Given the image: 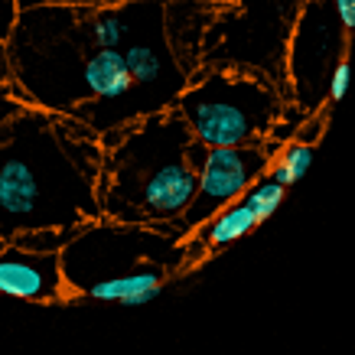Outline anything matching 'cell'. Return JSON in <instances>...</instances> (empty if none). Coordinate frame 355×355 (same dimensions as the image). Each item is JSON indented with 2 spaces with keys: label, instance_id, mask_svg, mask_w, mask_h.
I'll return each mask as SVG.
<instances>
[{
  "label": "cell",
  "instance_id": "cell-1",
  "mask_svg": "<svg viewBox=\"0 0 355 355\" xmlns=\"http://www.w3.org/2000/svg\"><path fill=\"white\" fill-rule=\"evenodd\" d=\"M101 163L88 124L23 105L0 124V238L101 218Z\"/></svg>",
  "mask_w": 355,
  "mask_h": 355
},
{
  "label": "cell",
  "instance_id": "cell-2",
  "mask_svg": "<svg viewBox=\"0 0 355 355\" xmlns=\"http://www.w3.org/2000/svg\"><path fill=\"white\" fill-rule=\"evenodd\" d=\"M101 216L130 225L180 228L196 196L193 134L176 111L140 118L101 137Z\"/></svg>",
  "mask_w": 355,
  "mask_h": 355
},
{
  "label": "cell",
  "instance_id": "cell-3",
  "mask_svg": "<svg viewBox=\"0 0 355 355\" xmlns=\"http://www.w3.org/2000/svg\"><path fill=\"white\" fill-rule=\"evenodd\" d=\"M92 49L82 33V7H26L7 40V92L30 108L76 114L88 101L85 59Z\"/></svg>",
  "mask_w": 355,
  "mask_h": 355
},
{
  "label": "cell",
  "instance_id": "cell-4",
  "mask_svg": "<svg viewBox=\"0 0 355 355\" xmlns=\"http://www.w3.org/2000/svg\"><path fill=\"white\" fill-rule=\"evenodd\" d=\"M173 111L202 147L268 144L280 124V95L258 72L212 69L189 78Z\"/></svg>",
  "mask_w": 355,
  "mask_h": 355
},
{
  "label": "cell",
  "instance_id": "cell-5",
  "mask_svg": "<svg viewBox=\"0 0 355 355\" xmlns=\"http://www.w3.org/2000/svg\"><path fill=\"white\" fill-rule=\"evenodd\" d=\"M189 258V238L176 225H130L101 216L69 238V245L59 251V268L69 300H78V293L92 284L140 268H163L176 274Z\"/></svg>",
  "mask_w": 355,
  "mask_h": 355
},
{
  "label": "cell",
  "instance_id": "cell-6",
  "mask_svg": "<svg viewBox=\"0 0 355 355\" xmlns=\"http://www.w3.org/2000/svg\"><path fill=\"white\" fill-rule=\"evenodd\" d=\"M270 160H274L270 140L268 144H248V147H205L202 160L196 166V176H199L196 196L186 209V216L180 218V232L189 238L216 212L238 202L248 193V186L268 173Z\"/></svg>",
  "mask_w": 355,
  "mask_h": 355
},
{
  "label": "cell",
  "instance_id": "cell-7",
  "mask_svg": "<svg viewBox=\"0 0 355 355\" xmlns=\"http://www.w3.org/2000/svg\"><path fill=\"white\" fill-rule=\"evenodd\" d=\"M349 49V33L336 17L333 0H306L291 43V78L297 105H323L326 82Z\"/></svg>",
  "mask_w": 355,
  "mask_h": 355
},
{
  "label": "cell",
  "instance_id": "cell-8",
  "mask_svg": "<svg viewBox=\"0 0 355 355\" xmlns=\"http://www.w3.org/2000/svg\"><path fill=\"white\" fill-rule=\"evenodd\" d=\"M0 293L26 303H65L59 254H40L7 241L0 248Z\"/></svg>",
  "mask_w": 355,
  "mask_h": 355
},
{
  "label": "cell",
  "instance_id": "cell-9",
  "mask_svg": "<svg viewBox=\"0 0 355 355\" xmlns=\"http://www.w3.org/2000/svg\"><path fill=\"white\" fill-rule=\"evenodd\" d=\"M170 277L173 274L170 270H163V268H140V270H130V274H121V277L92 284L88 291L78 293V300L121 303V306H144V303H153L163 291H166Z\"/></svg>",
  "mask_w": 355,
  "mask_h": 355
},
{
  "label": "cell",
  "instance_id": "cell-10",
  "mask_svg": "<svg viewBox=\"0 0 355 355\" xmlns=\"http://www.w3.org/2000/svg\"><path fill=\"white\" fill-rule=\"evenodd\" d=\"M258 225L261 222L254 218V212L238 199V202L225 205L222 212H216L202 228H196L193 235H189V254H193L196 248L205 251V254H209V251H222V248L248 238L251 232H258Z\"/></svg>",
  "mask_w": 355,
  "mask_h": 355
},
{
  "label": "cell",
  "instance_id": "cell-11",
  "mask_svg": "<svg viewBox=\"0 0 355 355\" xmlns=\"http://www.w3.org/2000/svg\"><path fill=\"white\" fill-rule=\"evenodd\" d=\"M313 153H316V147H313V144H303V140L280 144L277 157H274L268 166V176L274 183L284 186V189H291L293 183H300L303 176H306V170L313 166Z\"/></svg>",
  "mask_w": 355,
  "mask_h": 355
},
{
  "label": "cell",
  "instance_id": "cell-12",
  "mask_svg": "<svg viewBox=\"0 0 355 355\" xmlns=\"http://www.w3.org/2000/svg\"><path fill=\"white\" fill-rule=\"evenodd\" d=\"M284 196H287V189L280 183H274L268 173H264L261 180H254V183L248 186V193L241 196V202L254 212L258 222H268V218H274V212H277L280 205H284Z\"/></svg>",
  "mask_w": 355,
  "mask_h": 355
},
{
  "label": "cell",
  "instance_id": "cell-13",
  "mask_svg": "<svg viewBox=\"0 0 355 355\" xmlns=\"http://www.w3.org/2000/svg\"><path fill=\"white\" fill-rule=\"evenodd\" d=\"M82 228V225H78ZM78 228H40V232H20V235H13L10 241L17 248H26V251H40V254H59L65 245H69V238L76 235Z\"/></svg>",
  "mask_w": 355,
  "mask_h": 355
},
{
  "label": "cell",
  "instance_id": "cell-14",
  "mask_svg": "<svg viewBox=\"0 0 355 355\" xmlns=\"http://www.w3.org/2000/svg\"><path fill=\"white\" fill-rule=\"evenodd\" d=\"M349 82H352V62H349V55H343L336 69L329 72V82H326V98H329V105H339L349 92Z\"/></svg>",
  "mask_w": 355,
  "mask_h": 355
},
{
  "label": "cell",
  "instance_id": "cell-15",
  "mask_svg": "<svg viewBox=\"0 0 355 355\" xmlns=\"http://www.w3.org/2000/svg\"><path fill=\"white\" fill-rule=\"evenodd\" d=\"M20 10L26 7H114V3H130V0H17Z\"/></svg>",
  "mask_w": 355,
  "mask_h": 355
},
{
  "label": "cell",
  "instance_id": "cell-16",
  "mask_svg": "<svg viewBox=\"0 0 355 355\" xmlns=\"http://www.w3.org/2000/svg\"><path fill=\"white\" fill-rule=\"evenodd\" d=\"M17 17H20V3L17 0H0V43L10 40Z\"/></svg>",
  "mask_w": 355,
  "mask_h": 355
},
{
  "label": "cell",
  "instance_id": "cell-17",
  "mask_svg": "<svg viewBox=\"0 0 355 355\" xmlns=\"http://www.w3.org/2000/svg\"><path fill=\"white\" fill-rule=\"evenodd\" d=\"M333 7H336L339 23H343V30L352 36L355 33V0H333Z\"/></svg>",
  "mask_w": 355,
  "mask_h": 355
},
{
  "label": "cell",
  "instance_id": "cell-18",
  "mask_svg": "<svg viewBox=\"0 0 355 355\" xmlns=\"http://www.w3.org/2000/svg\"><path fill=\"white\" fill-rule=\"evenodd\" d=\"M20 108H23V105L10 95V92H0V124H3L7 118H13V114H17Z\"/></svg>",
  "mask_w": 355,
  "mask_h": 355
},
{
  "label": "cell",
  "instance_id": "cell-19",
  "mask_svg": "<svg viewBox=\"0 0 355 355\" xmlns=\"http://www.w3.org/2000/svg\"><path fill=\"white\" fill-rule=\"evenodd\" d=\"M10 85V59H7V43H0V92Z\"/></svg>",
  "mask_w": 355,
  "mask_h": 355
},
{
  "label": "cell",
  "instance_id": "cell-20",
  "mask_svg": "<svg viewBox=\"0 0 355 355\" xmlns=\"http://www.w3.org/2000/svg\"><path fill=\"white\" fill-rule=\"evenodd\" d=\"M3 245H7V238H0V248H3Z\"/></svg>",
  "mask_w": 355,
  "mask_h": 355
}]
</instances>
